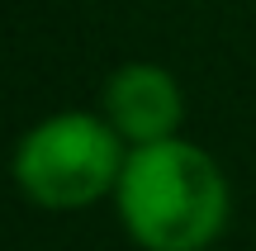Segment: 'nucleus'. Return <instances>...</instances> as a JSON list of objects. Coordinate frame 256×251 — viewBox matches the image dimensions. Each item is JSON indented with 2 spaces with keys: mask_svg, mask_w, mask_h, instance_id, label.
<instances>
[{
  "mask_svg": "<svg viewBox=\"0 0 256 251\" xmlns=\"http://www.w3.org/2000/svg\"><path fill=\"white\" fill-rule=\"evenodd\" d=\"M114 214L142 251H209L228 233L232 185L204 147L171 138L128 152Z\"/></svg>",
  "mask_w": 256,
  "mask_h": 251,
  "instance_id": "nucleus-1",
  "label": "nucleus"
},
{
  "mask_svg": "<svg viewBox=\"0 0 256 251\" xmlns=\"http://www.w3.org/2000/svg\"><path fill=\"white\" fill-rule=\"evenodd\" d=\"M128 147L104 123V114L62 109L24 128L10 152V176L19 195L48 214H76L100 199H114Z\"/></svg>",
  "mask_w": 256,
  "mask_h": 251,
  "instance_id": "nucleus-2",
  "label": "nucleus"
},
{
  "mask_svg": "<svg viewBox=\"0 0 256 251\" xmlns=\"http://www.w3.org/2000/svg\"><path fill=\"white\" fill-rule=\"evenodd\" d=\"M100 114L124 147H156V142L180 138L185 123V90L166 66L156 62H124L110 71L100 95Z\"/></svg>",
  "mask_w": 256,
  "mask_h": 251,
  "instance_id": "nucleus-3",
  "label": "nucleus"
}]
</instances>
